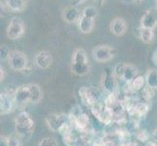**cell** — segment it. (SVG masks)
Masks as SVG:
<instances>
[{
    "label": "cell",
    "mask_w": 157,
    "mask_h": 146,
    "mask_svg": "<svg viewBox=\"0 0 157 146\" xmlns=\"http://www.w3.org/2000/svg\"><path fill=\"white\" fill-rule=\"evenodd\" d=\"M71 70L77 76H84L90 71L89 58L83 49L78 48L73 52L71 58Z\"/></svg>",
    "instance_id": "6da1fadb"
},
{
    "label": "cell",
    "mask_w": 157,
    "mask_h": 146,
    "mask_svg": "<svg viewBox=\"0 0 157 146\" xmlns=\"http://www.w3.org/2000/svg\"><path fill=\"white\" fill-rule=\"evenodd\" d=\"M105 146H116V144L114 143L113 140H105Z\"/></svg>",
    "instance_id": "836d02e7"
},
{
    "label": "cell",
    "mask_w": 157,
    "mask_h": 146,
    "mask_svg": "<svg viewBox=\"0 0 157 146\" xmlns=\"http://www.w3.org/2000/svg\"><path fill=\"white\" fill-rule=\"evenodd\" d=\"M79 96L85 105L92 106L101 100V93L98 88L82 87L79 89Z\"/></svg>",
    "instance_id": "277c9868"
},
{
    "label": "cell",
    "mask_w": 157,
    "mask_h": 146,
    "mask_svg": "<svg viewBox=\"0 0 157 146\" xmlns=\"http://www.w3.org/2000/svg\"><path fill=\"white\" fill-rule=\"evenodd\" d=\"M8 143H9V146H20L19 138L16 137H8Z\"/></svg>",
    "instance_id": "f1b7e54d"
},
{
    "label": "cell",
    "mask_w": 157,
    "mask_h": 146,
    "mask_svg": "<svg viewBox=\"0 0 157 146\" xmlns=\"http://www.w3.org/2000/svg\"><path fill=\"white\" fill-rule=\"evenodd\" d=\"M8 63L15 71H24L29 66V58L21 51H11L8 55Z\"/></svg>",
    "instance_id": "3957f363"
},
{
    "label": "cell",
    "mask_w": 157,
    "mask_h": 146,
    "mask_svg": "<svg viewBox=\"0 0 157 146\" xmlns=\"http://www.w3.org/2000/svg\"><path fill=\"white\" fill-rule=\"evenodd\" d=\"M144 146H157V142L153 141V140H148V141L144 143Z\"/></svg>",
    "instance_id": "d6a6232c"
},
{
    "label": "cell",
    "mask_w": 157,
    "mask_h": 146,
    "mask_svg": "<svg viewBox=\"0 0 157 146\" xmlns=\"http://www.w3.org/2000/svg\"><path fill=\"white\" fill-rule=\"evenodd\" d=\"M63 143L66 144V146H75L77 143V137L76 136L71 132L66 136L63 137Z\"/></svg>",
    "instance_id": "cb8c5ba5"
},
{
    "label": "cell",
    "mask_w": 157,
    "mask_h": 146,
    "mask_svg": "<svg viewBox=\"0 0 157 146\" xmlns=\"http://www.w3.org/2000/svg\"><path fill=\"white\" fill-rule=\"evenodd\" d=\"M156 3H157V0H156Z\"/></svg>",
    "instance_id": "ab89813d"
},
{
    "label": "cell",
    "mask_w": 157,
    "mask_h": 146,
    "mask_svg": "<svg viewBox=\"0 0 157 146\" xmlns=\"http://www.w3.org/2000/svg\"><path fill=\"white\" fill-rule=\"evenodd\" d=\"M1 71H0V79H1V81H3L5 79V71H4V69L1 67Z\"/></svg>",
    "instance_id": "e575fe53"
},
{
    "label": "cell",
    "mask_w": 157,
    "mask_h": 146,
    "mask_svg": "<svg viewBox=\"0 0 157 146\" xmlns=\"http://www.w3.org/2000/svg\"><path fill=\"white\" fill-rule=\"evenodd\" d=\"M14 99L17 105H24L30 102V92L29 85H23L14 92Z\"/></svg>",
    "instance_id": "30bf717a"
},
{
    "label": "cell",
    "mask_w": 157,
    "mask_h": 146,
    "mask_svg": "<svg viewBox=\"0 0 157 146\" xmlns=\"http://www.w3.org/2000/svg\"><path fill=\"white\" fill-rule=\"evenodd\" d=\"M81 17H82V14L74 6H68L63 11V19L67 24L78 23Z\"/></svg>",
    "instance_id": "4fadbf2b"
},
{
    "label": "cell",
    "mask_w": 157,
    "mask_h": 146,
    "mask_svg": "<svg viewBox=\"0 0 157 146\" xmlns=\"http://www.w3.org/2000/svg\"><path fill=\"white\" fill-rule=\"evenodd\" d=\"M152 136H153V138H154V141L157 142V129L153 132V134H152Z\"/></svg>",
    "instance_id": "8d00e7d4"
},
{
    "label": "cell",
    "mask_w": 157,
    "mask_h": 146,
    "mask_svg": "<svg viewBox=\"0 0 157 146\" xmlns=\"http://www.w3.org/2000/svg\"><path fill=\"white\" fill-rule=\"evenodd\" d=\"M125 64L126 63H118L115 66L114 69H113V74H114V76L117 79H122L124 69H125Z\"/></svg>",
    "instance_id": "4316f807"
},
{
    "label": "cell",
    "mask_w": 157,
    "mask_h": 146,
    "mask_svg": "<svg viewBox=\"0 0 157 146\" xmlns=\"http://www.w3.org/2000/svg\"><path fill=\"white\" fill-rule=\"evenodd\" d=\"M7 36L12 40H17L21 38L25 33V25L23 21L19 18H14L9 23L6 29Z\"/></svg>",
    "instance_id": "8992f818"
},
{
    "label": "cell",
    "mask_w": 157,
    "mask_h": 146,
    "mask_svg": "<svg viewBox=\"0 0 157 146\" xmlns=\"http://www.w3.org/2000/svg\"><path fill=\"white\" fill-rule=\"evenodd\" d=\"M35 123L33 118L29 113L23 111L19 113L15 119V129L16 132L21 137H25L26 134H30L33 132Z\"/></svg>",
    "instance_id": "7a4b0ae2"
},
{
    "label": "cell",
    "mask_w": 157,
    "mask_h": 146,
    "mask_svg": "<svg viewBox=\"0 0 157 146\" xmlns=\"http://www.w3.org/2000/svg\"><path fill=\"white\" fill-rule=\"evenodd\" d=\"M101 85L105 92H107V94L111 93H116L117 91V78L114 76L113 71L109 69H106L105 75L102 76V81Z\"/></svg>",
    "instance_id": "ba28073f"
},
{
    "label": "cell",
    "mask_w": 157,
    "mask_h": 146,
    "mask_svg": "<svg viewBox=\"0 0 157 146\" xmlns=\"http://www.w3.org/2000/svg\"><path fill=\"white\" fill-rule=\"evenodd\" d=\"M139 75V69L133 66V64L126 63L125 64V69H124V73L122 76V80L126 84H130L132 81L136 78Z\"/></svg>",
    "instance_id": "9a60e30c"
},
{
    "label": "cell",
    "mask_w": 157,
    "mask_h": 146,
    "mask_svg": "<svg viewBox=\"0 0 157 146\" xmlns=\"http://www.w3.org/2000/svg\"><path fill=\"white\" fill-rule=\"evenodd\" d=\"M152 62H153V64L155 66H157V49L154 51V53L152 54Z\"/></svg>",
    "instance_id": "1f68e13d"
},
{
    "label": "cell",
    "mask_w": 157,
    "mask_h": 146,
    "mask_svg": "<svg viewBox=\"0 0 157 146\" xmlns=\"http://www.w3.org/2000/svg\"><path fill=\"white\" fill-rule=\"evenodd\" d=\"M140 26L144 28L154 29L157 26V9H148L140 19Z\"/></svg>",
    "instance_id": "52a82bcc"
},
{
    "label": "cell",
    "mask_w": 157,
    "mask_h": 146,
    "mask_svg": "<svg viewBox=\"0 0 157 146\" xmlns=\"http://www.w3.org/2000/svg\"><path fill=\"white\" fill-rule=\"evenodd\" d=\"M135 136H136V138L139 140L140 142H147L148 141V133L147 132L145 131V129H138V131L136 132V133H135Z\"/></svg>",
    "instance_id": "484cf974"
},
{
    "label": "cell",
    "mask_w": 157,
    "mask_h": 146,
    "mask_svg": "<svg viewBox=\"0 0 157 146\" xmlns=\"http://www.w3.org/2000/svg\"><path fill=\"white\" fill-rule=\"evenodd\" d=\"M93 146H105V140L102 138H97L93 140Z\"/></svg>",
    "instance_id": "f546056e"
},
{
    "label": "cell",
    "mask_w": 157,
    "mask_h": 146,
    "mask_svg": "<svg viewBox=\"0 0 157 146\" xmlns=\"http://www.w3.org/2000/svg\"><path fill=\"white\" fill-rule=\"evenodd\" d=\"M6 4L13 12H21L26 7V0H6Z\"/></svg>",
    "instance_id": "44dd1931"
},
{
    "label": "cell",
    "mask_w": 157,
    "mask_h": 146,
    "mask_svg": "<svg viewBox=\"0 0 157 146\" xmlns=\"http://www.w3.org/2000/svg\"><path fill=\"white\" fill-rule=\"evenodd\" d=\"M0 146H9L8 137H1V139H0Z\"/></svg>",
    "instance_id": "4dcf8cb0"
},
{
    "label": "cell",
    "mask_w": 157,
    "mask_h": 146,
    "mask_svg": "<svg viewBox=\"0 0 157 146\" xmlns=\"http://www.w3.org/2000/svg\"><path fill=\"white\" fill-rule=\"evenodd\" d=\"M128 85L130 89L133 92H140L147 86V81H145V77L143 76V75H138V76Z\"/></svg>",
    "instance_id": "d6986e66"
},
{
    "label": "cell",
    "mask_w": 157,
    "mask_h": 146,
    "mask_svg": "<svg viewBox=\"0 0 157 146\" xmlns=\"http://www.w3.org/2000/svg\"><path fill=\"white\" fill-rule=\"evenodd\" d=\"M94 1L99 5V6H101V5H102L104 4V2H105V0H94Z\"/></svg>",
    "instance_id": "d590c367"
},
{
    "label": "cell",
    "mask_w": 157,
    "mask_h": 146,
    "mask_svg": "<svg viewBox=\"0 0 157 146\" xmlns=\"http://www.w3.org/2000/svg\"><path fill=\"white\" fill-rule=\"evenodd\" d=\"M142 92V97L144 101H149L155 95V89L149 87V86H145V87L140 91Z\"/></svg>",
    "instance_id": "603a6c76"
},
{
    "label": "cell",
    "mask_w": 157,
    "mask_h": 146,
    "mask_svg": "<svg viewBox=\"0 0 157 146\" xmlns=\"http://www.w3.org/2000/svg\"><path fill=\"white\" fill-rule=\"evenodd\" d=\"M30 92V102L31 103H38L42 99V90L37 84H29V85Z\"/></svg>",
    "instance_id": "ac0fdd59"
},
{
    "label": "cell",
    "mask_w": 157,
    "mask_h": 146,
    "mask_svg": "<svg viewBox=\"0 0 157 146\" xmlns=\"http://www.w3.org/2000/svg\"><path fill=\"white\" fill-rule=\"evenodd\" d=\"M82 16L92 20H95L97 18V16H98V10L94 6H88L82 11Z\"/></svg>",
    "instance_id": "d4e9b609"
},
{
    "label": "cell",
    "mask_w": 157,
    "mask_h": 146,
    "mask_svg": "<svg viewBox=\"0 0 157 146\" xmlns=\"http://www.w3.org/2000/svg\"><path fill=\"white\" fill-rule=\"evenodd\" d=\"M147 85L149 87L157 89V69L156 68H149L144 75Z\"/></svg>",
    "instance_id": "ffe728a7"
},
{
    "label": "cell",
    "mask_w": 157,
    "mask_h": 146,
    "mask_svg": "<svg viewBox=\"0 0 157 146\" xmlns=\"http://www.w3.org/2000/svg\"><path fill=\"white\" fill-rule=\"evenodd\" d=\"M38 146H59L57 140L54 137H45L39 142Z\"/></svg>",
    "instance_id": "83f0119b"
},
{
    "label": "cell",
    "mask_w": 157,
    "mask_h": 146,
    "mask_svg": "<svg viewBox=\"0 0 157 146\" xmlns=\"http://www.w3.org/2000/svg\"><path fill=\"white\" fill-rule=\"evenodd\" d=\"M74 2L77 3V4H81V3L85 2V0H74Z\"/></svg>",
    "instance_id": "74e56055"
},
{
    "label": "cell",
    "mask_w": 157,
    "mask_h": 146,
    "mask_svg": "<svg viewBox=\"0 0 157 146\" xmlns=\"http://www.w3.org/2000/svg\"><path fill=\"white\" fill-rule=\"evenodd\" d=\"M35 66L40 69H47L49 68L53 63V57L50 52L48 51H41L36 54L34 58Z\"/></svg>",
    "instance_id": "7c38bea8"
},
{
    "label": "cell",
    "mask_w": 157,
    "mask_h": 146,
    "mask_svg": "<svg viewBox=\"0 0 157 146\" xmlns=\"http://www.w3.org/2000/svg\"><path fill=\"white\" fill-rule=\"evenodd\" d=\"M92 55H93V58L96 62H106L111 61L115 57L116 50L113 47L108 45H100L93 49Z\"/></svg>",
    "instance_id": "5b68a950"
},
{
    "label": "cell",
    "mask_w": 157,
    "mask_h": 146,
    "mask_svg": "<svg viewBox=\"0 0 157 146\" xmlns=\"http://www.w3.org/2000/svg\"><path fill=\"white\" fill-rule=\"evenodd\" d=\"M133 1H135L136 3H142V2H144V0H133Z\"/></svg>",
    "instance_id": "f35d334b"
},
{
    "label": "cell",
    "mask_w": 157,
    "mask_h": 146,
    "mask_svg": "<svg viewBox=\"0 0 157 146\" xmlns=\"http://www.w3.org/2000/svg\"><path fill=\"white\" fill-rule=\"evenodd\" d=\"M137 36L140 41H143L145 44H149L154 39V32L152 29L144 28L140 26V28H138Z\"/></svg>",
    "instance_id": "e0dca14e"
},
{
    "label": "cell",
    "mask_w": 157,
    "mask_h": 146,
    "mask_svg": "<svg viewBox=\"0 0 157 146\" xmlns=\"http://www.w3.org/2000/svg\"><path fill=\"white\" fill-rule=\"evenodd\" d=\"M69 120L68 116L63 114H50L46 117V123L53 132H58L63 123Z\"/></svg>",
    "instance_id": "8fae6325"
},
{
    "label": "cell",
    "mask_w": 157,
    "mask_h": 146,
    "mask_svg": "<svg viewBox=\"0 0 157 146\" xmlns=\"http://www.w3.org/2000/svg\"><path fill=\"white\" fill-rule=\"evenodd\" d=\"M16 105L14 94L11 95L8 93H1L0 95V109H1V115H6L12 112Z\"/></svg>",
    "instance_id": "9c48e42d"
},
{
    "label": "cell",
    "mask_w": 157,
    "mask_h": 146,
    "mask_svg": "<svg viewBox=\"0 0 157 146\" xmlns=\"http://www.w3.org/2000/svg\"><path fill=\"white\" fill-rule=\"evenodd\" d=\"M149 110V104L147 101H139L135 105V112L140 118H143L147 114Z\"/></svg>",
    "instance_id": "7402d4cb"
},
{
    "label": "cell",
    "mask_w": 157,
    "mask_h": 146,
    "mask_svg": "<svg viewBox=\"0 0 157 146\" xmlns=\"http://www.w3.org/2000/svg\"><path fill=\"white\" fill-rule=\"evenodd\" d=\"M94 21L95 20H92V19H89L87 17H82L80 18L79 21H78V29L81 33H84V34H88L90 32H92L94 28Z\"/></svg>",
    "instance_id": "2e32d148"
},
{
    "label": "cell",
    "mask_w": 157,
    "mask_h": 146,
    "mask_svg": "<svg viewBox=\"0 0 157 146\" xmlns=\"http://www.w3.org/2000/svg\"><path fill=\"white\" fill-rule=\"evenodd\" d=\"M128 25L126 24L125 20L122 18H116L114 19L110 24V31L115 36H121L127 31Z\"/></svg>",
    "instance_id": "5bb4252c"
}]
</instances>
